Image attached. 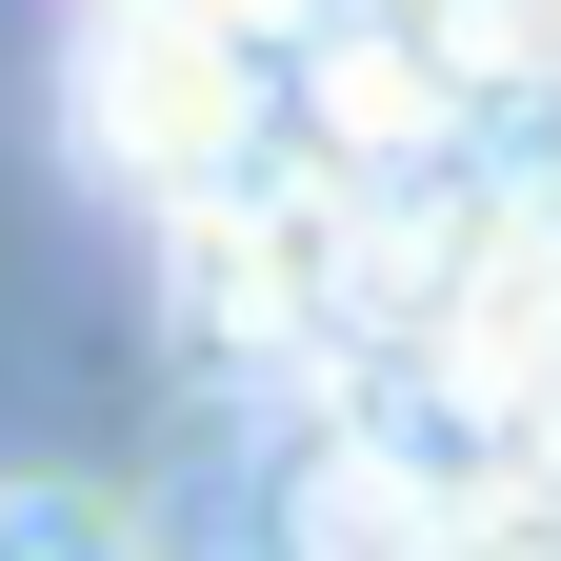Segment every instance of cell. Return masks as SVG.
<instances>
[{"mask_svg":"<svg viewBox=\"0 0 561 561\" xmlns=\"http://www.w3.org/2000/svg\"><path fill=\"white\" fill-rule=\"evenodd\" d=\"M0 561H140V522L81 502V481H21V502H0Z\"/></svg>","mask_w":561,"mask_h":561,"instance_id":"7a4b0ae2","label":"cell"},{"mask_svg":"<svg viewBox=\"0 0 561 561\" xmlns=\"http://www.w3.org/2000/svg\"><path fill=\"white\" fill-rule=\"evenodd\" d=\"M101 140L140 181H221V140H241V0H121L101 21Z\"/></svg>","mask_w":561,"mask_h":561,"instance_id":"6da1fadb","label":"cell"}]
</instances>
